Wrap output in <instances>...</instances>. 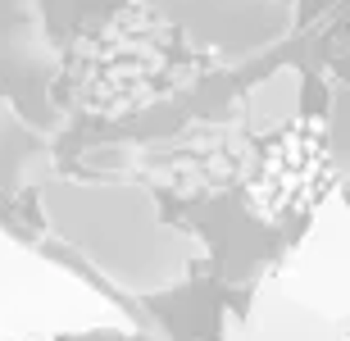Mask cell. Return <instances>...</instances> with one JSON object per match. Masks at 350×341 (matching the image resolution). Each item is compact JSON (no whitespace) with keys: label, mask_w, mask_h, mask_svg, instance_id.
<instances>
[{"label":"cell","mask_w":350,"mask_h":341,"mask_svg":"<svg viewBox=\"0 0 350 341\" xmlns=\"http://www.w3.org/2000/svg\"><path fill=\"white\" fill-rule=\"evenodd\" d=\"M41 228L128 296L182 287L205 246L159 214L155 191L114 173H51L32 191Z\"/></svg>","instance_id":"cell-1"},{"label":"cell","mask_w":350,"mask_h":341,"mask_svg":"<svg viewBox=\"0 0 350 341\" xmlns=\"http://www.w3.org/2000/svg\"><path fill=\"white\" fill-rule=\"evenodd\" d=\"M209 64L214 55L200 51L169 14L146 0H123L118 10L87 18L64 46L59 100L68 114L118 123L173 105L205 78Z\"/></svg>","instance_id":"cell-2"},{"label":"cell","mask_w":350,"mask_h":341,"mask_svg":"<svg viewBox=\"0 0 350 341\" xmlns=\"http://www.w3.org/2000/svg\"><path fill=\"white\" fill-rule=\"evenodd\" d=\"M96 332L132 337L137 323L73 264L37 250L10 223H0V337L68 341Z\"/></svg>","instance_id":"cell-3"},{"label":"cell","mask_w":350,"mask_h":341,"mask_svg":"<svg viewBox=\"0 0 350 341\" xmlns=\"http://www.w3.org/2000/svg\"><path fill=\"white\" fill-rule=\"evenodd\" d=\"M332 246L337 232L319 214L310 236L291 250V260L255 291V301L241 318L228 323L223 341H332V318H327V287L323 282L332 269Z\"/></svg>","instance_id":"cell-4"},{"label":"cell","mask_w":350,"mask_h":341,"mask_svg":"<svg viewBox=\"0 0 350 341\" xmlns=\"http://www.w3.org/2000/svg\"><path fill=\"white\" fill-rule=\"evenodd\" d=\"M246 205L264 223L319 214L332 191V137L319 114H291L282 128L260 137L246 173Z\"/></svg>","instance_id":"cell-5"},{"label":"cell","mask_w":350,"mask_h":341,"mask_svg":"<svg viewBox=\"0 0 350 341\" xmlns=\"http://www.w3.org/2000/svg\"><path fill=\"white\" fill-rule=\"evenodd\" d=\"M64 82V41L51 32L46 0H0V87L51 132L68 105L59 100Z\"/></svg>","instance_id":"cell-6"},{"label":"cell","mask_w":350,"mask_h":341,"mask_svg":"<svg viewBox=\"0 0 350 341\" xmlns=\"http://www.w3.org/2000/svg\"><path fill=\"white\" fill-rule=\"evenodd\" d=\"M146 5L169 14L214 59L269 41L273 32H282V14H286L282 0H146Z\"/></svg>","instance_id":"cell-7"},{"label":"cell","mask_w":350,"mask_h":341,"mask_svg":"<svg viewBox=\"0 0 350 341\" xmlns=\"http://www.w3.org/2000/svg\"><path fill=\"white\" fill-rule=\"evenodd\" d=\"M51 173H59L51 132L0 87V196H32Z\"/></svg>","instance_id":"cell-8"},{"label":"cell","mask_w":350,"mask_h":341,"mask_svg":"<svg viewBox=\"0 0 350 341\" xmlns=\"http://www.w3.org/2000/svg\"><path fill=\"white\" fill-rule=\"evenodd\" d=\"M68 341H114V332H96V337H68Z\"/></svg>","instance_id":"cell-9"},{"label":"cell","mask_w":350,"mask_h":341,"mask_svg":"<svg viewBox=\"0 0 350 341\" xmlns=\"http://www.w3.org/2000/svg\"><path fill=\"white\" fill-rule=\"evenodd\" d=\"M0 341H51V337H0Z\"/></svg>","instance_id":"cell-10"}]
</instances>
